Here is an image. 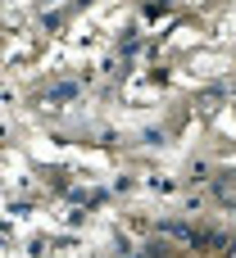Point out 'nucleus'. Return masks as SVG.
I'll return each instance as SVG.
<instances>
[{
	"mask_svg": "<svg viewBox=\"0 0 236 258\" xmlns=\"http://www.w3.org/2000/svg\"><path fill=\"white\" fill-rule=\"evenodd\" d=\"M73 91H77V86H73V82H64V86H55V91H50V100H68Z\"/></svg>",
	"mask_w": 236,
	"mask_h": 258,
	"instance_id": "f257e3e1",
	"label": "nucleus"
}]
</instances>
